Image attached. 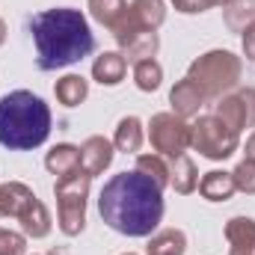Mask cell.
Masks as SVG:
<instances>
[{
    "instance_id": "6da1fadb",
    "label": "cell",
    "mask_w": 255,
    "mask_h": 255,
    "mask_svg": "<svg viewBox=\"0 0 255 255\" xmlns=\"http://www.w3.org/2000/svg\"><path fill=\"white\" fill-rule=\"evenodd\" d=\"M101 220L128 238H148L163 220V190L139 169L113 175L98 196Z\"/></svg>"
},
{
    "instance_id": "7a4b0ae2",
    "label": "cell",
    "mask_w": 255,
    "mask_h": 255,
    "mask_svg": "<svg viewBox=\"0 0 255 255\" xmlns=\"http://www.w3.org/2000/svg\"><path fill=\"white\" fill-rule=\"evenodd\" d=\"M30 33L36 42V65L42 71H57L80 63L92 54V30L77 9H45L30 18Z\"/></svg>"
},
{
    "instance_id": "3957f363",
    "label": "cell",
    "mask_w": 255,
    "mask_h": 255,
    "mask_svg": "<svg viewBox=\"0 0 255 255\" xmlns=\"http://www.w3.org/2000/svg\"><path fill=\"white\" fill-rule=\"evenodd\" d=\"M51 133V110L48 104L27 92L15 89L0 98V145L9 151L39 148Z\"/></svg>"
},
{
    "instance_id": "277c9868",
    "label": "cell",
    "mask_w": 255,
    "mask_h": 255,
    "mask_svg": "<svg viewBox=\"0 0 255 255\" xmlns=\"http://www.w3.org/2000/svg\"><path fill=\"white\" fill-rule=\"evenodd\" d=\"M241 71H244V63L232 51H208V54H202L199 60L190 63L187 77L205 92L208 101H214V98L229 95L238 86Z\"/></svg>"
},
{
    "instance_id": "5b68a950",
    "label": "cell",
    "mask_w": 255,
    "mask_h": 255,
    "mask_svg": "<svg viewBox=\"0 0 255 255\" xmlns=\"http://www.w3.org/2000/svg\"><path fill=\"white\" fill-rule=\"evenodd\" d=\"M0 217H15L30 238H45L51 232V214L42 199L21 181L0 184Z\"/></svg>"
},
{
    "instance_id": "8992f818",
    "label": "cell",
    "mask_w": 255,
    "mask_h": 255,
    "mask_svg": "<svg viewBox=\"0 0 255 255\" xmlns=\"http://www.w3.org/2000/svg\"><path fill=\"white\" fill-rule=\"evenodd\" d=\"M89 184H92V175H86L83 169L57 178V184H54L60 229L68 238H77L86 229V196H89Z\"/></svg>"
},
{
    "instance_id": "52a82bcc",
    "label": "cell",
    "mask_w": 255,
    "mask_h": 255,
    "mask_svg": "<svg viewBox=\"0 0 255 255\" xmlns=\"http://www.w3.org/2000/svg\"><path fill=\"white\" fill-rule=\"evenodd\" d=\"M241 133L232 125H226L217 113L199 116L190 125V145L208 160H226L238 151Z\"/></svg>"
},
{
    "instance_id": "ba28073f",
    "label": "cell",
    "mask_w": 255,
    "mask_h": 255,
    "mask_svg": "<svg viewBox=\"0 0 255 255\" xmlns=\"http://www.w3.org/2000/svg\"><path fill=\"white\" fill-rule=\"evenodd\" d=\"M148 142L163 157H181L190 148V125L175 113H154L148 122Z\"/></svg>"
},
{
    "instance_id": "9c48e42d",
    "label": "cell",
    "mask_w": 255,
    "mask_h": 255,
    "mask_svg": "<svg viewBox=\"0 0 255 255\" xmlns=\"http://www.w3.org/2000/svg\"><path fill=\"white\" fill-rule=\"evenodd\" d=\"M163 21H166V3L163 0H133L125 9V15L119 18V24L113 27V36L122 48L130 36L157 30Z\"/></svg>"
},
{
    "instance_id": "30bf717a",
    "label": "cell",
    "mask_w": 255,
    "mask_h": 255,
    "mask_svg": "<svg viewBox=\"0 0 255 255\" xmlns=\"http://www.w3.org/2000/svg\"><path fill=\"white\" fill-rule=\"evenodd\" d=\"M217 116L232 125L238 133L244 128H255V89L247 86V89H238V92H229L220 98V104H214Z\"/></svg>"
},
{
    "instance_id": "8fae6325",
    "label": "cell",
    "mask_w": 255,
    "mask_h": 255,
    "mask_svg": "<svg viewBox=\"0 0 255 255\" xmlns=\"http://www.w3.org/2000/svg\"><path fill=\"white\" fill-rule=\"evenodd\" d=\"M113 154H116V145H113L110 139H104V136H89V139H83V145H80V169L95 178V175H101V172L113 163Z\"/></svg>"
},
{
    "instance_id": "7c38bea8",
    "label": "cell",
    "mask_w": 255,
    "mask_h": 255,
    "mask_svg": "<svg viewBox=\"0 0 255 255\" xmlns=\"http://www.w3.org/2000/svg\"><path fill=\"white\" fill-rule=\"evenodd\" d=\"M169 104H172L175 116L190 119V116H199V110L208 104V98H205V92L193 83L190 77H184V80H178V83L172 86V92H169Z\"/></svg>"
},
{
    "instance_id": "4fadbf2b",
    "label": "cell",
    "mask_w": 255,
    "mask_h": 255,
    "mask_svg": "<svg viewBox=\"0 0 255 255\" xmlns=\"http://www.w3.org/2000/svg\"><path fill=\"white\" fill-rule=\"evenodd\" d=\"M125 74H128V60L122 54H116V51H107V54H101V57L92 63V77H95L98 83H104V86L122 83Z\"/></svg>"
},
{
    "instance_id": "5bb4252c",
    "label": "cell",
    "mask_w": 255,
    "mask_h": 255,
    "mask_svg": "<svg viewBox=\"0 0 255 255\" xmlns=\"http://www.w3.org/2000/svg\"><path fill=\"white\" fill-rule=\"evenodd\" d=\"M235 178H232V172H223V169H211V172H205L202 175V181H199V193L208 199V202H226V199H232L235 196Z\"/></svg>"
},
{
    "instance_id": "9a60e30c",
    "label": "cell",
    "mask_w": 255,
    "mask_h": 255,
    "mask_svg": "<svg viewBox=\"0 0 255 255\" xmlns=\"http://www.w3.org/2000/svg\"><path fill=\"white\" fill-rule=\"evenodd\" d=\"M45 166H48V172L57 175V178L77 172V169H80V148H77V145H68V142L54 145V148L48 151V157H45Z\"/></svg>"
},
{
    "instance_id": "2e32d148",
    "label": "cell",
    "mask_w": 255,
    "mask_h": 255,
    "mask_svg": "<svg viewBox=\"0 0 255 255\" xmlns=\"http://www.w3.org/2000/svg\"><path fill=\"white\" fill-rule=\"evenodd\" d=\"M160 48V39H157V30H148V33H136L130 36L125 45H122V57L130 65L142 63V60H151Z\"/></svg>"
},
{
    "instance_id": "e0dca14e",
    "label": "cell",
    "mask_w": 255,
    "mask_h": 255,
    "mask_svg": "<svg viewBox=\"0 0 255 255\" xmlns=\"http://www.w3.org/2000/svg\"><path fill=\"white\" fill-rule=\"evenodd\" d=\"M169 184L175 187V193L187 196L199 187V172H196V163H193L187 154L181 157H172V166H169Z\"/></svg>"
},
{
    "instance_id": "ac0fdd59",
    "label": "cell",
    "mask_w": 255,
    "mask_h": 255,
    "mask_svg": "<svg viewBox=\"0 0 255 255\" xmlns=\"http://www.w3.org/2000/svg\"><path fill=\"white\" fill-rule=\"evenodd\" d=\"M229 250H255V220L253 217H232L226 223Z\"/></svg>"
},
{
    "instance_id": "d6986e66",
    "label": "cell",
    "mask_w": 255,
    "mask_h": 255,
    "mask_svg": "<svg viewBox=\"0 0 255 255\" xmlns=\"http://www.w3.org/2000/svg\"><path fill=\"white\" fill-rule=\"evenodd\" d=\"M148 255H184L187 250V235L181 229H163L157 235H151L148 241Z\"/></svg>"
},
{
    "instance_id": "ffe728a7",
    "label": "cell",
    "mask_w": 255,
    "mask_h": 255,
    "mask_svg": "<svg viewBox=\"0 0 255 255\" xmlns=\"http://www.w3.org/2000/svg\"><path fill=\"white\" fill-rule=\"evenodd\" d=\"M223 21L232 33H244L250 24H255V0H229L223 6Z\"/></svg>"
},
{
    "instance_id": "44dd1931",
    "label": "cell",
    "mask_w": 255,
    "mask_h": 255,
    "mask_svg": "<svg viewBox=\"0 0 255 255\" xmlns=\"http://www.w3.org/2000/svg\"><path fill=\"white\" fill-rule=\"evenodd\" d=\"M54 92H57V101H60V104H65V107H77V104L86 101V95H89V83H86L80 74H65V77L57 80Z\"/></svg>"
},
{
    "instance_id": "7402d4cb",
    "label": "cell",
    "mask_w": 255,
    "mask_h": 255,
    "mask_svg": "<svg viewBox=\"0 0 255 255\" xmlns=\"http://www.w3.org/2000/svg\"><path fill=\"white\" fill-rule=\"evenodd\" d=\"M142 122L136 119V116H125L119 128H116V136H113V145L119 148V151H125V154H133V151H139V145H142Z\"/></svg>"
},
{
    "instance_id": "603a6c76",
    "label": "cell",
    "mask_w": 255,
    "mask_h": 255,
    "mask_svg": "<svg viewBox=\"0 0 255 255\" xmlns=\"http://www.w3.org/2000/svg\"><path fill=\"white\" fill-rule=\"evenodd\" d=\"M125 9H128V0H89L92 18H95L98 24L110 27V30L119 24V18L125 15Z\"/></svg>"
},
{
    "instance_id": "cb8c5ba5",
    "label": "cell",
    "mask_w": 255,
    "mask_h": 255,
    "mask_svg": "<svg viewBox=\"0 0 255 255\" xmlns=\"http://www.w3.org/2000/svg\"><path fill=\"white\" fill-rule=\"evenodd\" d=\"M136 169L142 172V175H148L160 190L169 184V166H166V160H163V154H139L136 157Z\"/></svg>"
},
{
    "instance_id": "d4e9b609",
    "label": "cell",
    "mask_w": 255,
    "mask_h": 255,
    "mask_svg": "<svg viewBox=\"0 0 255 255\" xmlns=\"http://www.w3.org/2000/svg\"><path fill=\"white\" fill-rule=\"evenodd\" d=\"M133 80H136V86L142 92H154L160 86V80H163V68H160V63L154 57L151 60H142V63L133 65Z\"/></svg>"
},
{
    "instance_id": "484cf974",
    "label": "cell",
    "mask_w": 255,
    "mask_h": 255,
    "mask_svg": "<svg viewBox=\"0 0 255 255\" xmlns=\"http://www.w3.org/2000/svg\"><path fill=\"white\" fill-rule=\"evenodd\" d=\"M232 178H235V187H238L241 193L255 196V160H247V157H244V160L235 166Z\"/></svg>"
},
{
    "instance_id": "4316f807",
    "label": "cell",
    "mask_w": 255,
    "mask_h": 255,
    "mask_svg": "<svg viewBox=\"0 0 255 255\" xmlns=\"http://www.w3.org/2000/svg\"><path fill=\"white\" fill-rule=\"evenodd\" d=\"M27 253V241L18 232L0 229V255H24Z\"/></svg>"
},
{
    "instance_id": "83f0119b",
    "label": "cell",
    "mask_w": 255,
    "mask_h": 255,
    "mask_svg": "<svg viewBox=\"0 0 255 255\" xmlns=\"http://www.w3.org/2000/svg\"><path fill=\"white\" fill-rule=\"evenodd\" d=\"M169 3L184 15H196V12H205L211 6H226L229 0H169Z\"/></svg>"
},
{
    "instance_id": "f1b7e54d",
    "label": "cell",
    "mask_w": 255,
    "mask_h": 255,
    "mask_svg": "<svg viewBox=\"0 0 255 255\" xmlns=\"http://www.w3.org/2000/svg\"><path fill=\"white\" fill-rule=\"evenodd\" d=\"M244 54L255 60V24H250L247 30H244Z\"/></svg>"
},
{
    "instance_id": "f546056e",
    "label": "cell",
    "mask_w": 255,
    "mask_h": 255,
    "mask_svg": "<svg viewBox=\"0 0 255 255\" xmlns=\"http://www.w3.org/2000/svg\"><path fill=\"white\" fill-rule=\"evenodd\" d=\"M247 160H255V130H253V136L247 139Z\"/></svg>"
},
{
    "instance_id": "4dcf8cb0",
    "label": "cell",
    "mask_w": 255,
    "mask_h": 255,
    "mask_svg": "<svg viewBox=\"0 0 255 255\" xmlns=\"http://www.w3.org/2000/svg\"><path fill=\"white\" fill-rule=\"evenodd\" d=\"M229 255H255V250H229Z\"/></svg>"
},
{
    "instance_id": "1f68e13d",
    "label": "cell",
    "mask_w": 255,
    "mask_h": 255,
    "mask_svg": "<svg viewBox=\"0 0 255 255\" xmlns=\"http://www.w3.org/2000/svg\"><path fill=\"white\" fill-rule=\"evenodd\" d=\"M6 42V24H3V18H0V45Z\"/></svg>"
},
{
    "instance_id": "d6a6232c",
    "label": "cell",
    "mask_w": 255,
    "mask_h": 255,
    "mask_svg": "<svg viewBox=\"0 0 255 255\" xmlns=\"http://www.w3.org/2000/svg\"><path fill=\"white\" fill-rule=\"evenodd\" d=\"M125 255H133V253H125Z\"/></svg>"
}]
</instances>
